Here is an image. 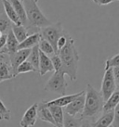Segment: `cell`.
Here are the masks:
<instances>
[{
	"label": "cell",
	"mask_w": 119,
	"mask_h": 127,
	"mask_svg": "<svg viewBox=\"0 0 119 127\" xmlns=\"http://www.w3.org/2000/svg\"><path fill=\"white\" fill-rule=\"evenodd\" d=\"M57 54L61 60V71L70 78L71 81H75L77 79L79 54L75 47L74 39L70 34L67 36L66 45L60 49Z\"/></svg>",
	"instance_id": "1"
},
{
	"label": "cell",
	"mask_w": 119,
	"mask_h": 127,
	"mask_svg": "<svg viewBox=\"0 0 119 127\" xmlns=\"http://www.w3.org/2000/svg\"><path fill=\"white\" fill-rule=\"evenodd\" d=\"M104 100L102 98L101 93L90 85H87L85 90V106L81 113L80 118L82 120L88 121L89 119H94L98 114L102 112Z\"/></svg>",
	"instance_id": "2"
},
{
	"label": "cell",
	"mask_w": 119,
	"mask_h": 127,
	"mask_svg": "<svg viewBox=\"0 0 119 127\" xmlns=\"http://www.w3.org/2000/svg\"><path fill=\"white\" fill-rule=\"evenodd\" d=\"M21 2L26 12L28 27L42 29L51 24V22L44 15L35 0H22Z\"/></svg>",
	"instance_id": "3"
},
{
	"label": "cell",
	"mask_w": 119,
	"mask_h": 127,
	"mask_svg": "<svg viewBox=\"0 0 119 127\" xmlns=\"http://www.w3.org/2000/svg\"><path fill=\"white\" fill-rule=\"evenodd\" d=\"M67 86H68V84L65 80L64 72L61 71H53V74L45 85V90L64 95H66Z\"/></svg>",
	"instance_id": "4"
},
{
	"label": "cell",
	"mask_w": 119,
	"mask_h": 127,
	"mask_svg": "<svg viewBox=\"0 0 119 127\" xmlns=\"http://www.w3.org/2000/svg\"><path fill=\"white\" fill-rule=\"evenodd\" d=\"M63 33H64V31H63L62 23L60 21H58L56 23H53V24L51 23L49 26H46V27L41 29V32H40L41 37L47 40L53 46L56 53H58L57 42Z\"/></svg>",
	"instance_id": "5"
},
{
	"label": "cell",
	"mask_w": 119,
	"mask_h": 127,
	"mask_svg": "<svg viewBox=\"0 0 119 127\" xmlns=\"http://www.w3.org/2000/svg\"><path fill=\"white\" fill-rule=\"evenodd\" d=\"M116 89V85L115 83V79L113 76V70L112 69H107L104 70V75L102 79V88H101V95L102 98L104 100V102L110 97V95H112Z\"/></svg>",
	"instance_id": "6"
},
{
	"label": "cell",
	"mask_w": 119,
	"mask_h": 127,
	"mask_svg": "<svg viewBox=\"0 0 119 127\" xmlns=\"http://www.w3.org/2000/svg\"><path fill=\"white\" fill-rule=\"evenodd\" d=\"M85 106V90L81 91L80 95L76 96L75 98L70 102L67 106H65V109H63L64 112L69 114L71 116L75 117L77 114H81Z\"/></svg>",
	"instance_id": "7"
},
{
	"label": "cell",
	"mask_w": 119,
	"mask_h": 127,
	"mask_svg": "<svg viewBox=\"0 0 119 127\" xmlns=\"http://www.w3.org/2000/svg\"><path fill=\"white\" fill-rule=\"evenodd\" d=\"M31 49H20L16 51L15 53L9 55V60H10V68L13 72V76L14 78L17 76L16 74V71L17 68L19 67V65L21 64L23 61L27 60L28 56L30 54Z\"/></svg>",
	"instance_id": "8"
},
{
	"label": "cell",
	"mask_w": 119,
	"mask_h": 127,
	"mask_svg": "<svg viewBox=\"0 0 119 127\" xmlns=\"http://www.w3.org/2000/svg\"><path fill=\"white\" fill-rule=\"evenodd\" d=\"M36 120H37V103H35L26 109L20 122V125L21 127H32L35 124Z\"/></svg>",
	"instance_id": "9"
},
{
	"label": "cell",
	"mask_w": 119,
	"mask_h": 127,
	"mask_svg": "<svg viewBox=\"0 0 119 127\" xmlns=\"http://www.w3.org/2000/svg\"><path fill=\"white\" fill-rule=\"evenodd\" d=\"M18 46H19V42L17 41V39L15 38L13 32L11 31V29L7 32V41H6V46L3 49L0 51V53L5 55L7 54L8 56L11 54L15 53L16 51H18Z\"/></svg>",
	"instance_id": "10"
},
{
	"label": "cell",
	"mask_w": 119,
	"mask_h": 127,
	"mask_svg": "<svg viewBox=\"0 0 119 127\" xmlns=\"http://www.w3.org/2000/svg\"><path fill=\"white\" fill-rule=\"evenodd\" d=\"M37 118H39L41 121L49 123L52 124L53 126H55V123L52 118V115L50 113L49 107L46 105L45 101H40L37 103Z\"/></svg>",
	"instance_id": "11"
},
{
	"label": "cell",
	"mask_w": 119,
	"mask_h": 127,
	"mask_svg": "<svg viewBox=\"0 0 119 127\" xmlns=\"http://www.w3.org/2000/svg\"><path fill=\"white\" fill-rule=\"evenodd\" d=\"M40 51V50H39ZM49 71H54L51 60L49 56H47L43 52H39V69L38 72L41 76H44Z\"/></svg>",
	"instance_id": "12"
},
{
	"label": "cell",
	"mask_w": 119,
	"mask_h": 127,
	"mask_svg": "<svg viewBox=\"0 0 119 127\" xmlns=\"http://www.w3.org/2000/svg\"><path fill=\"white\" fill-rule=\"evenodd\" d=\"M41 38H42L41 34L38 32L29 34L22 42L19 44L18 49H31L34 46H38V43L41 40Z\"/></svg>",
	"instance_id": "13"
},
{
	"label": "cell",
	"mask_w": 119,
	"mask_h": 127,
	"mask_svg": "<svg viewBox=\"0 0 119 127\" xmlns=\"http://www.w3.org/2000/svg\"><path fill=\"white\" fill-rule=\"evenodd\" d=\"M114 121V110L102 111V114L98 120L91 123L93 127H110Z\"/></svg>",
	"instance_id": "14"
},
{
	"label": "cell",
	"mask_w": 119,
	"mask_h": 127,
	"mask_svg": "<svg viewBox=\"0 0 119 127\" xmlns=\"http://www.w3.org/2000/svg\"><path fill=\"white\" fill-rule=\"evenodd\" d=\"M81 92L79 93H76V94H72V95H64L60 96L58 98H55L53 100H50V101H45L46 105L49 107V106H58V107H63L67 106L68 104L70 102H72L76 96L80 95Z\"/></svg>",
	"instance_id": "15"
},
{
	"label": "cell",
	"mask_w": 119,
	"mask_h": 127,
	"mask_svg": "<svg viewBox=\"0 0 119 127\" xmlns=\"http://www.w3.org/2000/svg\"><path fill=\"white\" fill-rule=\"evenodd\" d=\"M7 1L11 4L12 7L14 8L21 24L26 27L27 26V18H26V12H25L24 7L22 5V2L21 0H7Z\"/></svg>",
	"instance_id": "16"
},
{
	"label": "cell",
	"mask_w": 119,
	"mask_h": 127,
	"mask_svg": "<svg viewBox=\"0 0 119 127\" xmlns=\"http://www.w3.org/2000/svg\"><path fill=\"white\" fill-rule=\"evenodd\" d=\"M2 4H3L4 9H5V14L8 18V20L11 21V23L16 25H22L18 17L17 13L15 12L14 8L11 6V4L7 0H2Z\"/></svg>",
	"instance_id": "17"
},
{
	"label": "cell",
	"mask_w": 119,
	"mask_h": 127,
	"mask_svg": "<svg viewBox=\"0 0 119 127\" xmlns=\"http://www.w3.org/2000/svg\"><path fill=\"white\" fill-rule=\"evenodd\" d=\"M50 113L52 115V118L55 123L56 127H63V115L64 111L61 107L58 106H49Z\"/></svg>",
	"instance_id": "18"
},
{
	"label": "cell",
	"mask_w": 119,
	"mask_h": 127,
	"mask_svg": "<svg viewBox=\"0 0 119 127\" xmlns=\"http://www.w3.org/2000/svg\"><path fill=\"white\" fill-rule=\"evenodd\" d=\"M119 103V87H116L115 92L110 95L106 101L103 104L102 111H108V110H114L116 105Z\"/></svg>",
	"instance_id": "19"
},
{
	"label": "cell",
	"mask_w": 119,
	"mask_h": 127,
	"mask_svg": "<svg viewBox=\"0 0 119 127\" xmlns=\"http://www.w3.org/2000/svg\"><path fill=\"white\" fill-rule=\"evenodd\" d=\"M11 31L13 32L15 38L17 39V41L19 42V44L22 42L29 35L28 30L23 25L12 24L11 25Z\"/></svg>",
	"instance_id": "20"
},
{
	"label": "cell",
	"mask_w": 119,
	"mask_h": 127,
	"mask_svg": "<svg viewBox=\"0 0 119 127\" xmlns=\"http://www.w3.org/2000/svg\"><path fill=\"white\" fill-rule=\"evenodd\" d=\"M13 72L10 68V65H8L7 62L0 61V83L7 80L13 79Z\"/></svg>",
	"instance_id": "21"
},
{
	"label": "cell",
	"mask_w": 119,
	"mask_h": 127,
	"mask_svg": "<svg viewBox=\"0 0 119 127\" xmlns=\"http://www.w3.org/2000/svg\"><path fill=\"white\" fill-rule=\"evenodd\" d=\"M83 120L81 118L71 116L66 112L63 115V127H80Z\"/></svg>",
	"instance_id": "22"
},
{
	"label": "cell",
	"mask_w": 119,
	"mask_h": 127,
	"mask_svg": "<svg viewBox=\"0 0 119 127\" xmlns=\"http://www.w3.org/2000/svg\"><path fill=\"white\" fill-rule=\"evenodd\" d=\"M39 52L40 51H39L38 46H34L33 48H31L30 54L27 59V60L33 65V67L35 68L36 71H38L39 69Z\"/></svg>",
	"instance_id": "23"
},
{
	"label": "cell",
	"mask_w": 119,
	"mask_h": 127,
	"mask_svg": "<svg viewBox=\"0 0 119 127\" xmlns=\"http://www.w3.org/2000/svg\"><path fill=\"white\" fill-rule=\"evenodd\" d=\"M38 48L41 52L46 54L47 56H50V55H52L53 56V55L57 54L56 52H55L54 48H53V46H51L47 40H45V39H43V38H41V40L39 41Z\"/></svg>",
	"instance_id": "24"
},
{
	"label": "cell",
	"mask_w": 119,
	"mask_h": 127,
	"mask_svg": "<svg viewBox=\"0 0 119 127\" xmlns=\"http://www.w3.org/2000/svg\"><path fill=\"white\" fill-rule=\"evenodd\" d=\"M11 21L8 20L6 14H0V32L3 34H7L11 29Z\"/></svg>",
	"instance_id": "25"
},
{
	"label": "cell",
	"mask_w": 119,
	"mask_h": 127,
	"mask_svg": "<svg viewBox=\"0 0 119 127\" xmlns=\"http://www.w3.org/2000/svg\"><path fill=\"white\" fill-rule=\"evenodd\" d=\"M31 71H34L35 72V69L33 67L30 62L28 60H25L23 61L21 64L19 65V67L17 68V71H16V74H21V73H27V72H31Z\"/></svg>",
	"instance_id": "26"
},
{
	"label": "cell",
	"mask_w": 119,
	"mask_h": 127,
	"mask_svg": "<svg viewBox=\"0 0 119 127\" xmlns=\"http://www.w3.org/2000/svg\"><path fill=\"white\" fill-rule=\"evenodd\" d=\"M115 67H119V53L115 55L114 57L110 58L105 61L104 70L107 69H112Z\"/></svg>",
	"instance_id": "27"
},
{
	"label": "cell",
	"mask_w": 119,
	"mask_h": 127,
	"mask_svg": "<svg viewBox=\"0 0 119 127\" xmlns=\"http://www.w3.org/2000/svg\"><path fill=\"white\" fill-rule=\"evenodd\" d=\"M0 117L2 120L6 121H9L11 119L10 110L4 105V103L2 102L1 99H0Z\"/></svg>",
	"instance_id": "28"
},
{
	"label": "cell",
	"mask_w": 119,
	"mask_h": 127,
	"mask_svg": "<svg viewBox=\"0 0 119 127\" xmlns=\"http://www.w3.org/2000/svg\"><path fill=\"white\" fill-rule=\"evenodd\" d=\"M50 60H51V62H52L54 71H61V60L60 59L59 55L58 54L53 55L52 58H50Z\"/></svg>",
	"instance_id": "29"
},
{
	"label": "cell",
	"mask_w": 119,
	"mask_h": 127,
	"mask_svg": "<svg viewBox=\"0 0 119 127\" xmlns=\"http://www.w3.org/2000/svg\"><path fill=\"white\" fill-rule=\"evenodd\" d=\"M112 126L119 127V103L114 109V121H113Z\"/></svg>",
	"instance_id": "30"
},
{
	"label": "cell",
	"mask_w": 119,
	"mask_h": 127,
	"mask_svg": "<svg viewBox=\"0 0 119 127\" xmlns=\"http://www.w3.org/2000/svg\"><path fill=\"white\" fill-rule=\"evenodd\" d=\"M67 36H68V34H67L66 32H64L62 35H61L59 38L58 42H57V49H58V51H59L60 49H61L63 46L66 45V43H67Z\"/></svg>",
	"instance_id": "31"
},
{
	"label": "cell",
	"mask_w": 119,
	"mask_h": 127,
	"mask_svg": "<svg viewBox=\"0 0 119 127\" xmlns=\"http://www.w3.org/2000/svg\"><path fill=\"white\" fill-rule=\"evenodd\" d=\"M113 70V76L115 79V83H116V87H119V67L112 68Z\"/></svg>",
	"instance_id": "32"
},
{
	"label": "cell",
	"mask_w": 119,
	"mask_h": 127,
	"mask_svg": "<svg viewBox=\"0 0 119 127\" xmlns=\"http://www.w3.org/2000/svg\"><path fill=\"white\" fill-rule=\"evenodd\" d=\"M93 2H94L96 5H98V6H106V5H109V4L113 3L114 1H116V0H92Z\"/></svg>",
	"instance_id": "33"
},
{
	"label": "cell",
	"mask_w": 119,
	"mask_h": 127,
	"mask_svg": "<svg viewBox=\"0 0 119 127\" xmlns=\"http://www.w3.org/2000/svg\"><path fill=\"white\" fill-rule=\"evenodd\" d=\"M6 41H7V34H2V36L0 37V51L6 46Z\"/></svg>",
	"instance_id": "34"
},
{
	"label": "cell",
	"mask_w": 119,
	"mask_h": 127,
	"mask_svg": "<svg viewBox=\"0 0 119 127\" xmlns=\"http://www.w3.org/2000/svg\"><path fill=\"white\" fill-rule=\"evenodd\" d=\"M80 127H93L91 125V123H89V121L84 120L82 122V124H81Z\"/></svg>",
	"instance_id": "35"
},
{
	"label": "cell",
	"mask_w": 119,
	"mask_h": 127,
	"mask_svg": "<svg viewBox=\"0 0 119 127\" xmlns=\"http://www.w3.org/2000/svg\"><path fill=\"white\" fill-rule=\"evenodd\" d=\"M4 60H5V55L0 53V61H4Z\"/></svg>",
	"instance_id": "36"
},
{
	"label": "cell",
	"mask_w": 119,
	"mask_h": 127,
	"mask_svg": "<svg viewBox=\"0 0 119 127\" xmlns=\"http://www.w3.org/2000/svg\"><path fill=\"white\" fill-rule=\"evenodd\" d=\"M2 34H3V33H2V32H0V37H1V36H2Z\"/></svg>",
	"instance_id": "37"
},
{
	"label": "cell",
	"mask_w": 119,
	"mask_h": 127,
	"mask_svg": "<svg viewBox=\"0 0 119 127\" xmlns=\"http://www.w3.org/2000/svg\"><path fill=\"white\" fill-rule=\"evenodd\" d=\"M35 2H36V3H37V2H38V0H35Z\"/></svg>",
	"instance_id": "38"
},
{
	"label": "cell",
	"mask_w": 119,
	"mask_h": 127,
	"mask_svg": "<svg viewBox=\"0 0 119 127\" xmlns=\"http://www.w3.org/2000/svg\"><path fill=\"white\" fill-rule=\"evenodd\" d=\"M0 121H2V119H1V117H0Z\"/></svg>",
	"instance_id": "39"
},
{
	"label": "cell",
	"mask_w": 119,
	"mask_h": 127,
	"mask_svg": "<svg viewBox=\"0 0 119 127\" xmlns=\"http://www.w3.org/2000/svg\"><path fill=\"white\" fill-rule=\"evenodd\" d=\"M110 127H113V126H112V125H111V126H110Z\"/></svg>",
	"instance_id": "40"
},
{
	"label": "cell",
	"mask_w": 119,
	"mask_h": 127,
	"mask_svg": "<svg viewBox=\"0 0 119 127\" xmlns=\"http://www.w3.org/2000/svg\"><path fill=\"white\" fill-rule=\"evenodd\" d=\"M116 1H119V0H116Z\"/></svg>",
	"instance_id": "41"
},
{
	"label": "cell",
	"mask_w": 119,
	"mask_h": 127,
	"mask_svg": "<svg viewBox=\"0 0 119 127\" xmlns=\"http://www.w3.org/2000/svg\"><path fill=\"white\" fill-rule=\"evenodd\" d=\"M53 127H56V126H53Z\"/></svg>",
	"instance_id": "42"
},
{
	"label": "cell",
	"mask_w": 119,
	"mask_h": 127,
	"mask_svg": "<svg viewBox=\"0 0 119 127\" xmlns=\"http://www.w3.org/2000/svg\"><path fill=\"white\" fill-rule=\"evenodd\" d=\"M21 1H22V0H21Z\"/></svg>",
	"instance_id": "43"
}]
</instances>
